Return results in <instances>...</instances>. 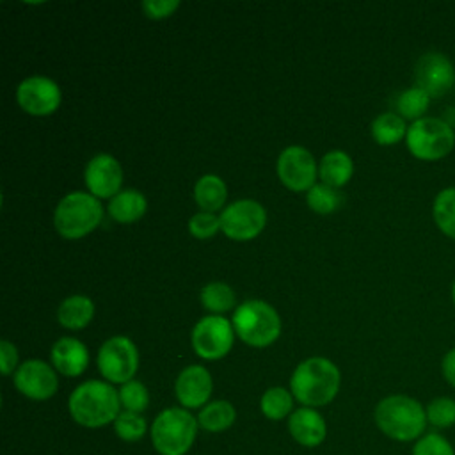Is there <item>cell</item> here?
Returning a JSON list of instances; mask_svg holds the SVG:
<instances>
[{
    "instance_id": "1",
    "label": "cell",
    "mask_w": 455,
    "mask_h": 455,
    "mask_svg": "<svg viewBox=\"0 0 455 455\" xmlns=\"http://www.w3.org/2000/svg\"><path fill=\"white\" fill-rule=\"evenodd\" d=\"M377 428L398 443H416L428 427L425 405L402 393L384 396L373 411Z\"/></svg>"
},
{
    "instance_id": "2",
    "label": "cell",
    "mask_w": 455,
    "mask_h": 455,
    "mask_svg": "<svg viewBox=\"0 0 455 455\" xmlns=\"http://www.w3.org/2000/svg\"><path fill=\"white\" fill-rule=\"evenodd\" d=\"M341 384L338 366L327 357H307L297 364L290 377V391L304 407H322L331 403Z\"/></svg>"
},
{
    "instance_id": "3",
    "label": "cell",
    "mask_w": 455,
    "mask_h": 455,
    "mask_svg": "<svg viewBox=\"0 0 455 455\" xmlns=\"http://www.w3.org/2000/svg\"><path fill=\"white\" fill-rule=\"evenodd\" d=\"M68 411L73 421L85 428L105 427L121 412L119 391L107 380H85L71 391Z\"/></svg>"
},
{
    "instance_id": "4",
    "label": "cell",
    "mask_w": 455,
    "mask_h": 455,
    "mask_svg": "<svg viewBox=\"0 0 455 455\" xmlns=\"http://www.w3.org/2000/svg\"><path fill=\"white\" fill-rule=\"evenodd\" d=\"M197 418L183 407H167L149 427L151 444L160 455H185L197 437Z\"/></svg>"
},
{
    "instance_id": "5",
    "label": "cell",
    "mask_w": 455,
    "mask_h": 455,
    "mask_svg": "<svg viewBox=\"0 0 455 455\" xmlns=\"http://www.w3.org/2000/svg\"><path fill=\"white\" fill-rule=\"evenodd\" d=\"M236 336L249 347L265 348L281 334V318L265 300L249 299L242 302L231 318Z\"/></svg>"
},
{
    "instance_id": "6",
    "label": "cell",
    "mask_w": 455,
    "mask_h": 455,
    "mask_svg": "<svg viewBox=\"0 0 455 455\" xmlns=\"http://www.w3.org/2000/svg\"><path fill=\"white\" fill-rule=\"evenodd\" d=\"M103 219V208L98 197L85 192L66 194L55 212V231L66 240H76L92 233Z\"/></svg>"
},
{
    "instance_id": "7",
    "label": "cell",
    "mask_w": 455,
    "mask_h": 455,
    "mask_svg": "<svg viewBox=\"0 0 455 455\" xmlns=\"http://www.w3.org/2000/svg\"><path fill=\"white\" fill-rule=\"evenodd\" d=\"M405 146L414 158L421 162H437L453 151L455 132L448 121L425 116L409 124Z\"/></svg>"
},
{
    "instance_id": "8",
    "label": "cell",
    "mask_w": 455,
    "mask_h": 455,
    "mask_svg": "<svg viewBox=\"0 0 455 455\" xmlns=\"http://www.w3.org/2000/svg\"><path fill=\"white\" fill-rule=\"evenodd\" d=\"M98 370L110 384H126L133 380L139 368V350L126 336H112L98 350Z\"/></svg>"
},
{
    "instance_id": "9",
    "label": "cell",
    "mask_w": 455,
    "mask_h": 455,
    "mask_svg": "<svg viewBox=\"0 0 455 455\" xmlns=\"http://www.w3.org/2000/svg\"><path fill=\"white\" fill-rule=\"evenodd\" d=\"M192 348L206 361H217L228 355L235 341L233 323L222 315H208L192 329Z\"/></svg>"
},
{
    "instance_id": "10",
    "label": "cell",
    "mask_w": 455,
    "mask_h": 455,
    "mask_svg": "<svg viewBox=\"0 0 455 455\" xmlns=\"http://www.w3.org/2000/svg\"><path fill=\"white\" fill-rule=\"evenodd\" d=\"M219 217H220V231L228 238L236 242L256 238L267 224V212L254 199L233 201L222 210Z\"/></svg>"
},
{
    "instance_id": "11",
    "label": "cell",
    "mask_w": 455,
    "mask_h": 455,
    "mask_svg": "<svg viewBox=\"0 0 455 455\" xmlns=\"http://www.w3.org/2000/svg\"><path fill=\"white\" fill-rule=\"evenodd\" d=\"M62 100L60 87L48 76H28L16 87V101L23 112L34 117H44L53 114Z\"/></svg>"
},
{
    "instance_id": "12",
    "label": "cell",
    "mask_w": 455,
    "mask_h": 455,
    "mask_svg": "<svg viewBox=\"0 0 455 455\" xmlns=\"http://www.w3.org/2000/svg\"><path fill=\"white\" fill-rule=\"evenodd\" d=\"M414 82L430 98H441L455 85V66L448 55L427 52L416 60Z\"/></svg>"
},
{
    "instance_id": "13",
    "label": "cell",
    "mask_w": 455,
    "mask_h": 455,
    "mask_svg": "<svg viewBox=\"0 0 455 455\" xmlns=\"http://www.w3.org/2000/svg\"><path fill=\"white\" fill-rule=\"evenodd\" d=\"M277 176L291 192H307L318 176L313 155L302 146H288L277 158Z\"/></svg>"
},
{
    "instance_id": "14",
    "label": "cell",
    "mask_w": 455,
    "mask_h": 455,
    "mask_svg": "<svg viewBox=\"0 0 455 455\" xmlns=\"http://www.w3.org/2000/svg\"><path fill=\"white\" fill-rule=\"evenodd\" d=\"M14 387L30 400H48L59 389L57 371L41 359H28L14 371Z\"/></svg>"
},
{
    "instance_id": "15",
    "label": "cell",
    "mask_w": 455,
    "mask_h": 455,
    "mask_svg": "<svg viewBox=\"0 0 455 455\" xmlns=\"http://www.w3.org/2000/svg\"><path fill=\"white\" fill-rule=\"evenodd\" d=\"M84 180L89 194L98 199H112L123 185L121 164L108 153L94 155L85 165Z\"/></svg>"
},
{
    "instance_id": "16",
    "label": "cell",
    "mask_w": 455,
    "mask_h": 455,
    "mask_svg": "<svg viewBox=\"0 0 455 455\" xmlns=\"http://www.w3.org/2000/svg\"><path fill=\"white\" fill-rule=\"evenodd\" d=\"M213 379L201 364H190L180 371L174 382V393L180 405L187 411L203 409L212 396Z\"/></svg>"
},
{
    "instance_id": "17",
    "label": "cell",
    "mask_w": 455,
    "mask_h": 455,
    "mask_svg": "<svg viewBox=\"0 0 455 455\" xmlns=\"http://www.w3.org/2000/svg\"><path fill=\"white\" fill-rule=\"evenodd\" d=\"M288 432L304 448H316L327 437V423L313 407H299L288 418Z\"/></svg>"
},
{
    "instance_id": "18",
    "label": "cell",
    "mask_w": 455,
    "mask_h": 455,
    "mask_svg": "<svg viewBox=\"0 0 455 455\" xmlns=\"http://www.w3.org/2000/svg\"><path fill=\"white\" fill-rule=\"evenodd\" d=\"M50 359L57 373L64 377H78L89 364V350L80 339L64 336L53 343Z\"/></svg>"
},
{
    "instance_id": "19",
    "label": "cell",
    "mask_w": 455,
    "mask_h": 455,
    "mask_svg": "<svg viewBox=\"0 0 455 455\" xmlns=\"http://www.w3.org/2000/svg\"><path fill=\"white\" fill-rule=\"evenodd\" d=\"M352 174H354V162L348 156V153L341 149H334L322 156L318 165V176L323 185L339 188L350 181Z\"/></svg>"
},
{
    "instance_id": "20",
    "label": "cell",
    "mask_w": 455,
    "mask_h": 455,
    "mask_svg": "<svg viewBox=\"0 0 455 455\" xmlns=\"http://www.w3.org/2000/svg\"><path fill=\"white\" fill-rule=\"evenodd\" d=\"M94 316V302L85 295L66 297L57 309V320L64 329L80 331L89 325Z\"/></svg>"
},
{
    "instance_id": "21",
    "label": "cell",
    "mask_w": 455,
    "mask_h": 455,
    "mask_svg": "<svg viewBox=\"0 0 455 455\" xmlns=\"http://www.w3.org/2000/svg\"><path fill=\"white\" fill-rule=\"evenodd\" d=\"M148 210V201L142 192L128 188L121 190L108 201V215L121 224H132L144 217Z\"/></svg>"
},
{
    "instance_id": "22",
    "label": "cell",
    "mask_w": 455,
    "mask_h": 455,
    "mask_svg": "<svg viewBox=\"0 0 455 455\" xmlns=\"http://www.w3.org/2000/svg\"><path fill=\"white\" fill-rule=\"evenodd\" d=\"M194 199L201 212L215 213L224 206L228 199V187L222 178L215 174H204L194 187Z\"/></svg>"
},
{
    "instance_id": "23",
    "label": "cell",
    "mask_w": 455,
    "mask_h": 455,
    "mask_svg": "<svg viewBox=\"0 0 455 455\" xmlns=\"http://www.w3.org/2000/svg\"><path fill=\"white\" fill-rule=\"evenodd\" d=\"M236 419V411L228 400L208 402L197 414V423L203 430L219 434L228 430Z\"/></svg>"
},
{
    "instance_id": "24",
    "label": "cell",
    "mask_w": 455,
    "mask_h": 455,
    "mask_svg": "<svg viewBox=\"0 0 455 455\" xmlns=\"http://www.w3.org/2000/svg\"><path fill=\"white\" fill-rule=\"evenodd\" d=\"M407 123L396 112L379 114L370 126L371 137L379 146H395L407 135Z\"/></svg>"
},
{
    "instance_id": "25",
    "label": "cell",
    "mask_w": 455,
    "mask_h": 455,
    "mask_svg": "<svg viewBox=\"0 0 455 455\" xmlns=\"http://www.w3.org/2000/svg\"><path fill=\"white\" fill-rule=\"evenodd\" d=\"M432 219L444 236L455 240V187L437 192L432 203Z\"/></svg>"
},
{
    "instance_id": "26",
    "label": "cell",
    "mask_w": 455,
    "mask_h": 455,
    "mask_svg": "<svg viewBox=\"0 0 455 455\" xmlns=\"http://www.w3.org/2000/svg\"><path fill=\"white\" fill-rule=\"evenodd\" d=\"M293 395L291 391L281 387V386H274L268 387L259 400V409L263 412V416L270 421H281L286 416L290 418V414L293 412Z\"/></svg>"
},
{
    "instance_id": "27",
    "label": "cell",
    "mask_w": 455,
    "mask_h": 455,
    "mask_svg": "<svg viewBox=\"0 0 455 455\" xmlns=\"http://www.w3.org/2000/svg\"><path fill=\"white\" fill-rule=\"evenodd\" d=\"M199 300H201V304L206 311H210L213 315H220V313L229 311L235 306L236 297H235V291L229 284L220 283V281H213V283H208L201 288Z\"/></svg>"
},
{
    "instance_id": "28",
    "label": "cell",
    "mask_w": 455,
    "mask_h": 455,
    "mask_svg": "<svg viewBox=\"0 0 455 455\" xmlns=\"http://www.w3.org/2000/svg\"><path fill=\"white\" fill-rule=\"evenodd\" d=\"M432 98L419 87H409L405 91H402L396 98V114L400 117H403L405 121H418L421 117H425L428 107H430Z\"/></svg>"
},
{
    "instance_id": "29",
    "label": "cell",
    "mask_w": 455,
    "mask_h": 455,
    "mask_svg": "<svg viewBox=\"0 0 455 455\" xmlns=\"http://www.w3.org/2000/svg\"><path fill=\"white\" fill-rule=\"evenodd\" d=\"M428 427L434 430H448L455 427V398L451 396H435L425 405Z\"/></svg>"
},
{
    "instance_id": "30",
    "label": "cell",
    "mask_w": 455,
    "mask_h": 455,
    "mask_svg": "<svg viewBox=\"0 0 455 455\" xmlns=\"http://www.w3.org/2000/svg\"><path fill=\"white\" fill-rule=\"evenodd\" d=\"M306 203L315 213L329 215L339 208L341 194L338 192V188H332L323 183H316L307 190Z\"/></svg>"
},
{
    "instance_id": "31",
    "label": "cell",
    "mask_w": 455,
    "mask_h": 455,
    "mask_svg": "<svg viewBox=\"0 0 455 455\" xmlns=\"http://www.w3.org/2000/svg\"><path fill=\"white\" fill-rule=\"evenodd\" d=\"M148 423L142 414L132 411H121L114 421V432L126 443H135L146 435Z\"/></svg>"
},
{
    "instance_id": "32",
    "label": "cell",
    "mask_w": 455,
    "mask_h": 455,
    "mask_svg": "<svg viewBox=\"0 0 455 455\" xmlns=\"http://www.w3.org/2000/svg\"><path fill=\"white\" fill-rule=\"evenodd\" d=\"M411 455H455V448L446 435L437 430H430L412 444Z\"/></svg>"
},
{
    "instance_id": "33",
    "label": "cell",
    "mask_w": 455,
    "mask_h": 455,
    "mask_svg": "<svg viewBox=\"0 0 455 455\" xmlns=\"http://www.w3.org/2000/svg\"><path fill=\"white\" fill-rule=\"evenodd\" d=\"M119 402L123 411L142 412L149 405V393L148 387L139 380H130L119 387Z\"/></svg>"
},
{
    "instance_id": "34",
    "label": "cell",
    "mask_w": 455,
    "mask_h": 455,
    "mask_svg": "<svg viewBox=\"0 0 455 455\" xmlns=\"http://www.w3.org/2000/svg\"><path fill=\"white\" fill-rule=\"evenodd\" d=\"M188 231L194 238L206 240L220 231V217L210 212H199L190 217L188 220Z\"/></svg>"
},
{
    "instance_id": "35",
    "label": "cell",
    "mask_w": 455,
    "mask_h": 455,
    "mask_svg": "<svg viewBox=\"0 0 455 455\" xmlns=\"http://www.w3.org/2000/svg\"><path fill=\"white\" fill-rule=\"evenodd\" d=\"M140 7L148 18L164 20L174 14V11L180 7V0H144Z\"/></svg>"
},
{
    "instance_id": "36",
    "label": "cell",
    "mask_w": 455,
    "mask_h": 455,
    "mask_svg": "<svg viewBox=\"0 0 455 455\" xmlns=\"http://www.w3.org/2000/svg\"><path fill=\"white\" fill-rule=\"evenodd\" d=\"M16 366H18V350H16V347L11 341L2 339L0 341V368H2V373L11 375L12 371L18 370Z\"/></svg>"
},
{
    "instance_id": "37",
    "label": "cell",
    "mask_w": 455,
    "mask_h": 455,
    "mask_svg": "<svg viewBox=\"0 0 455 455\" xmlns=\"http://www.w3.org/2000/svg\"><path fill=\"white\" fill-rule=\"evenodd\" d=\"M443 379L455 389V347L450 348L441 359Z\"/></svg>"
},
{
    "instance_id": "38",
    "label": "cell",
    "mask_w": 455,
    "mask_h": 455,
    "mask_svg": "<svg viewBox=\"0 0 455 455\" xmlns=\"http://www.w3.org/2000/svg\"><path fill=\"white\" fill-rule=\"evenodd\" d=\"M451 300H453V306H455V281L451 284Z\"/></svg>"
}]
</instances>
